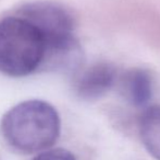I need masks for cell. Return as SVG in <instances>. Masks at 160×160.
Wrapping results in <instances>:
<instances>
[{
	"instance_id": "obj_1",
	"label": "cell",
	"mask_w": 160,
	"mask_h": 160,
	"mask_svg": "<svg viewBox=\"0 0 160 160\" xmlns=\"http://www.w3.org/2000/svg\"><path fill=\"white\" fill-rule=\"evenodd\" d=\"M1 133L12 148L33 154L51 147L60 135L57 110L42 100H26L11 108L1 120Z\"/></svg>"
},
{
	"instance_id": "obj_2",
	"label": "cell",
	"mask_w": 160,
	"mask_h": 160,
	"mask_svg": "<svg viewBox=\"0 0 160 160\" xmlns=\"http://www.w3.org/2000/svg\"><path fill=\"white\" fill-rule=\"evenodd\" d=\"M45 40L30 20L18 14L0 21V73L25 77L42 69Z\"/></svg>"
},
{
	"instance_id": "obj_3",
	"label": "cell",
	"mask_w": 160,
	"mask_h": 160,
	"mask_svg": "<svg viewBox=\"0 0 160 160\" xmlns=\"http://www.w3.org/2000/svg\"><path fill=\"white\" fill-rule=\"evenodd\" d=\"M18 14L35 24L44 36L46 49L42 66L64 56L80 44L73 35V18L59 4L48 1L32 2L20 9Z\"/></svg>"
},
{
	"instance_id": "obj_4",
	"label": "cell",
	"mask_w": 160,
	"mask_h": 160,
	"mask_svg": "<svg viewBox=\"0 0 160 160\" xmlns=\"http://www.w3.org/2000/svg\"><path fill=\"white\" fill-rule=\"evenodd\" d=\"M116 69L108 63H98L83 70L74 83V90L78 98L86 101L106 94L116 82Z\"/></svg>"
},
{
	"instance_id": "obj_5",
	"label": "cell",
	"mask_w": 160,
	"mask_h": 160,
	"mask_svg": "<svg viewBox=\"0 0 160 160\" xmlns=\"http://www.w3.org/2000/svg\"><path fill=\"white\" fill-rule=\"evenodd\" d=\"M120 91L130 104L144 107L152 97L154 83L152 76L145 69H130L121 77Z\"/></svg>"
},
{
	"instance_id": "obj_6",
	"label": "cell",
	"mask_w": 160,
	"mask_h": 160,
	"mask_svg": "<svg viewBox=\"0 0 160 160\" xmlns=\"http://www.w3.org/2000/svg\"><path fill=\"white\" fill-rule=\"evenodd\" d=\"M141 139L147 152L160 160V105H154L144 111L139 121Z\"/></svg>"
},
{
	"instance_id": "obj_7",
	"label": "cell",
	"mask_w": 160,
	"mask_h": 160,
	"mask_svg": "<svg viewBox=\"0 0 160 160\" xmlns=\"http://www.w3.org/2000/svg\"><path fill=\"white\" fill-rule=\"evenodd\" d=\"M32 160H76V158L69 150L56 148V149L46 150V152L37 155Z\"/></svg>"
}]
</instances>
